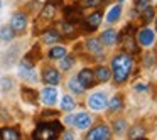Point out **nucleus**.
<instances>
[{"instance_id": "393cba45", "label": "nucleus", "mask_w": 157, "mask_h": 140, "mask_svg": "<svg viewBox=\"0 0 157 140\" xmlns=\"http://www.w3.org/2000/svg\"><path fill=\"white\" fill-rule=\"evenodd\" d=\"M21 96L24 101L31 103L34 106L39 103V93L34 88H31V86H21Z\"/></svg>"}, {"instance_id": "ddd939ff", "label": "nucleus", "mask_w": 157, "mask_h": 140, "mask_svg": "<svg viewBox=\"0 0 157 140\" xmlns=\"http://www.w3.org/2000/svg\"><path fill=\"white\" fill-rule=\"evenodd\" d=\"M98 39L103 44V47H115V46H118V42H120L118 29H113V27L103 29V31L98 34Z\"/></svg>"}, {"instance_id": "6e6552de", "label": "nucleus", "mask_w": 157, "mask_h": 140, "mask_svg": "<svg viewBox=\"0 0 157 140\" xmlns=\"http://www.w3.org/2000/svg\"><path fill=\"white\" fill-rule=\"evenodd\" d=\"M41 79L44 85H51V86H59L63 83V73L59 71V68L52 64H46L41 69Z\"/></svg>"}, {"instance_id": "2f4dec72", "label": "nucleus", "mask_w": 157, "mask_h": 140, "mask_svg": "<svg viewBox=\"0 0 157 140\" xmlns=\"http://www.w3.org/2000/svg\"><path fill=\"white\" fill-rule=\"evenodd\" d=\"M83 9H100L101 5H105L103 0H79L78 2Z\"/></svg>"}, {"instance_id": "b1692460", "label": "nucleus", "mask_w": 157, "mask_h": 140, "mask_svg": "<svg viewBox=\"0 0 157 140\" xmlns=\"http://www.w3.org/2000/svg\"><path fill=\"white\" fill-rule=\"evenodd\" d=\"M76 61H78L76 54H73V52H68L64 58L58 61V62H59V71H61V73H69V71H71V69L76 66Z\"/></svg>"}, {"instance_id": "39448f33", "label": "nucleus", "mask_w": 157, "mask_h": 140, "mask_svg": "<svg viewBox=\"0 0 157 140\" xmlns=\"http://www.w3.org/2000/svg\"><path fill=\"white\" fill-rule=\"evenodd\" d=\"M106 103H108V93L103 89H96L91 91L86 96V106L91 113H101L106 110Z\"/></svg>"}, {"instance_id": "0eeeda50", "label": "nucleus", "mask_w": 157, "mask_h": 140, "mask_svg": "<svg viewBox=\"0 0 157 140\" xmlns=\"http://www.w3.org/2000/svg\"><path fill=\"white\" fill-rule=\"evenodd\" d=\"M112 137H113V132L110 128V125L105 122H98L96 125H91L85 133L86 140H110Z\"/></svg>"}, {"instance_id": "2eb2a0df", "label": "nucleus", "mask_w": 157, "mask_h": 140, "mask_svg": "<svg viewBox=\"0 0 157 140\" xmlns=\"http://www.w3.org/2000/svg\"><path fill=\"white\" fill-rule=\"evenodd\" d=\"M56 29L59 31V34H61L63 39H76L78 34H81L78 25L69 22V21H66V19H63V21L56 25Z\"/></svg>"}, {"instance_id": "f3484780", "label": "nucleus", "mask_w": 157, "mask_h": 140, "mask_svg": "<svg viewBox=\"0 0 157 140\" xmlns=\"http://www.w3.org/2000/svg\"><path fill=\"white\" fill-rule=\"evenodd\" d=\"M95 73V78L98 81V85H106V83L112 81V71H110V66H106L105 62H98V64L93 68Z\"/></svg>"}, {"instance_id": "c9c22d12", "label": "nucleus", "mask_w": 157, "mask_h": 140, "mask_svg": "<svg viewBox=\"0 0 157 140\" xmlns=\"http://www.w3.org/2000/svg\"><path fill=\"white\" fill-rule=\"evenodd\" d=\"M73 122H75V113L68 112V113H66V116L63 118V123H64L66 127H73Z\"/></svg>"}, {"instance_id": "cd10ccee", "label": "nucleus", "mask_w": 157, "mask_h": 140, "mask_svg": "<svg viewBox=\"0 0 157 140\" xmlns=\"http://www.w3.org/2000/svg\"><path fill=\"white\" fill-rule=\"evenodd\" d=\"M142 64L145 69H149V71H152L154 68L157 66V52H145V54H142Z\"/></svg>"}, {"instance_id": "dca6fc26", "label": "nucleus", "mask_w": 157, "mask_h": 140, "mask_svg": "<svg viewBox=\"0 0 157 140\" xmlns=\"http://www.w3.org/2000/svg\"><path fill=\"white\" fill-rule=\"evenodd\" d=\"M63 41L61 34L56 27H46L44 31L41 32V42L46 46H54V44H59Z\"/></svg>"}, {"instance_id": "f257e3e1", "label": "nucleus", "mask_w": 157, "mask_h": 140, "mask_svg": "<svg viewBox=\"0 0 157 140\" xmlns=\"http://www.w3.org/2000/svg\"><path fill=\"white\" fill-rule=\"evenodd\" d=\"M110 71H112V85L123 86L128 83L130 76L135 71V58L125 51H117L110 59Z\"/></svg>"}, {"instance_id": "a211bd4d", "label": "nucleus", "mask_w": 157, "mask_h": 140, "mask_svg": "<svg viewBox=\"0 0 157 140\" xmlns=\"http://www.w3.org/2000/svg\"><path fill=\"white\" fill-rule=\"evenodd\" d=\"M110 128H112V132L115 133V135H125L127 128H128V120H127L125 116H120V113H118L117 116L112 118Z\"/></svg>"}, {"instance_id": "58836bf2", "label": "nucleus", "mask_w": 157, "mask_h": 140, "mask_svg": "<svg viewBox=\"0 0 157 140\" xmlns=\"http://www.w3.org/2000/svg\"><path fill=\"white\" fill-rule=\"evenodd\" d=\"M2 5H4V2H2V0H0V10H2Z\"/></svg>"}, {"instance_id": "9b49d317", "label": "nucleus", "mask_w": 157, "mask_h": 140, "mask_svg": "<svg viewBox=\"0 0 157 140\" xmlns=\"http://www.w3.org/2000/svg\"><path fill=\"white\" fill-rule=\"evenodd\" d=\"M9 25H10L12 29L15 31V34H24L25 31H27V25H29V17L25 12L22 10H17L12 14L10 17V22H9Z\"/></svg>"}, {"instance_id": "bb28decb", "label": "nucleus", "mask_w": 157, "mask_h": 140, "mask_svg": "<svg viewBox=\"0 0 157 140\" xmlns=\"http://www.w3.org/2000/svg\"><path fill=\"white\" fill-rule=\"evenodd\" d=\"M0 138L19 140L21 138V130L15 128V127H4V128H0Z\"/></svg>"}, {"instance_id": "6ab92c4d", "label": "nucleus", "mask_w": 157, "mask_h": 140, "mask_svg": "<svg viewBox=\"0 0 157 140\" xmlns=\"http://www.w3.org/2000/svg\"><path fill=\"white\" fill-rule=\"evenodd\" d=\"M122 15H123V5L122 4H115L113 7H110V10L105 14L103 19H105V22L108 25H113L122 19Z\"/></svg>"}, {"instance_id": "e433bc0d", "label": "nucleus", "mask_w": 157, "mask_h": 140, "mask_svg": "<svg viewBox=\"0 0 157 140\" xmlns=\"http://www.w3.org/2000/svg\"><path fill=\"white\" fill-rule=\"evenodd\" d=\"M154 31H155V34H157V15H155V19H154Z\"/></svg>"}, {"instance_id": "aec40b11", "label": "nucleus", "mask_w": 157, "mask_h": 140, "mask_svg": "<svg viewBox=\"0 0 157 140\" xmlns=\"http://www.w3.org/2000/svg\"><path fill=\"white\" fill-rule=\"evenodd\" d=\"M66 88H68V91L71 93L73 96H76V98L86 95V89L83 88L81 83L76 79V74H73V76H69V78H68V81H66Z\"/></svg>"}, {"instance_id": "72a5a7b5", "label": "nucleus", "mask_w": 157, "mask_h": 140, "mask_svg": "<svg viewBox=\"0 0 157 140\" xmlns=\"http://www.w3.org/2000/svg\"><path fill=\"white\" fill-rule=\"evenodd\" d=\"M59 113H61V110H44L41 116L42 118H59Z\"/></svg>"}, {"instance_id": "5701e85b", "label": "nucleus", "mask_w": 157, "mask_h": 140, "mask_svg": "<svg viewBox=\"0 0 157 140\" xmlns=\"http://www.w3.org/2000/svg\"><path fill=\"white\" fill-rule=\"evenodd\" d=\"M68 54V47L63 44H54L49 47V51L46 52V58L49 59V61H59V59H63L64 56Z\"/></svg>"}, {"instance_id": "c85d7f7f", "label": "nucleus", "mask_w": 157, "mask_h": 140, "mask_svg": "<svg viewBox=\"0 0 157 140\" xmlns=\"http://www.w3.org/2000/svg\"><path fill=\"white\" fill-rule=\"evenodd\" d=\"M15 37H17V34H15V31L9 24L0 27V41H2V42H7V44H9V42H12Z\"/></svg>"}, {"instance_id": "7ed1b4c3", "label": "nucleus", "mask_w": 157, "mask_h": 140, "mask_svg": "<svg viewBox=\"0 0 157 140\" xmlns=\"http://www.w3.org/2000/svg\"><path fill=\"white\" fill-rule=\"evenodd\" d=\"M103 15L105 14H103V10H100V9H95V10H93L91 14H88V15H83V19L78 24L79 32L85 34V36L95 34V32L100 29L101 22H103Z\"/></svg>"}, {"instance_id": "4be33fe9", "label": "nucleus", "mask_w": 157, "mask_h": 140, "mask_svg": "<svg viewBox=\"0 0 157 140\" xmlns=\"http://www.w3.org/2000/svg\"><path fill=\"white\" fill-rule=\"evenodd\" d=\"M127 138L130 140H137V138H145L147 137V128L142 125V123H133V125H128L127 128Z\"/></svg>"}, {"instance_id": "9d476101", "label": "nucleus", "mask_w": 157, "mask_h": 140, "mask_svg": "<svg viewBox=\"0 0 157 140\" xmlns=\"http://www.w3.org/2000/svg\"><path fill=\"white\" fill-rule=\"evenodd\" d=\"M59 100V93H58V86H51V85H46L44 88L39 91V101L42 103L44 106H56Z\"/></svg>"}, {"instance_id": "c756f323", "label": "nucleus", "mask_w": 157, "mask_h": 140, "mask_svg": "<svg viewBox=\"0 0 157 140\" xmlns=\"http://www.w3.org/2000/svg\"><path fill=\"white\" fill-rule=\"evenodd\" d=\"M0 88H2V91H4V93L12 91V89L15 88L14 78H10V76H4V78L0 79Z\"/></svg>"}, {"instance_id": "f03ea898", "label": "nucleus", "mask_w": 157, "mask_h": 140, "mask_svg": "<svg viewBox=\"0 0 157 140\" xmlns=\"http://www.w3.org/2000/svg\"><path fill=\"white\" fill-rule=\"evenodd\" d=\"M64 130V123L58 118H44L39 120L36 130L32 132V138H58Z\"/></svg>"}, {"instance_id": "ea45409f", "label": "nucleus", "mask_w": 157, "mask_h": 140, "mask_svg": "<svg viewBox=\"0 0 157 140\" xmlns=\"http://www.w3.org/2000/svg\"><path fill=\"white\" fill-rule=\"evenodd\" d=\"M155 135H157V123H155Z\"/></svg>"}, {"instance_id": "f8f14e48", "label": "nucleus", "mask_w": 157, "mask_h": 140, "mask_svg": "<svg viewBox=\"0 0 157 140\" xmlns=\"http://www.w3.org/2000/svg\"><path fill=\"white\" fill-rule=\"evenodd\" d=\"M93 122H95V118H93L91 112H78V113H75L73 128L79 130V132H86V130L93 125Z\"/></svg>"}, {"instance_id": "473e14b6", "label": "nucleus", "mask_w": 157, "mask_h": 140, "mask_svg": "<svg viewBox=\"0 0 157 140\" xmlns=\"http://www.w3.org/2000/svg\"><path fill=\"white\" fill-rule=\"evenodd\" d=\"M149 5H152V0H133V7L137 12H140L142 14V10H145Z\"/></svg>"}, {"instance_id": "a878e982", "label": "nucleus", "mask_w": 157, "mask_h": 140, "mask_svg": "<svg viewBox=\"0 0 157 140\" xmlns=\"http://www.w3.org/2000/svg\"><path fill=\"white\" fill-rule=\"evenodd\" d=\"M155 15H157V9L154 5H149L145 10H142L139 21L142 22V25H150L154 22V19H155Z\"/></svg>"}, {"instance_id": "4468645a", "label": "nucleus", "mask_w": 157, "mask_h": 140, "mask_svg": "<svg viewBox=\"0 0 157 140\" xmlns=\"http://www.w3.org/2000/svg\"><path fill=\"white\" fill-rule=\"evenodd\" d=\"M125 110V96L123 93H115V95L108 96V103H106V112L110 115H118Z\"/></svg>"}, {"instance_id": "7c9ffc66", "label": "nucleus", "mask_w": 157, "mask_h": 140, "mask_svg": "<svg viewBox=\"0 0 157 140\" xmlns=\"http://www.w3.org/2000/svg\"><path fill=\"white\" fill-rule=\"evenodd\" d=\"M132 89L135 93H140V95H147V93H150L152 86H150L149 81H139V83H135V85L132 86Z\"/></svg>"}, {"instance_id": "423d86ee", "label": "nucleus", "mask_w": 157, "mask_h": 140, "mask_svg": "<svg viewBox=\"0 0 157 140\" xmlns=\"http://www.w3.org/2000/svg\"><path fill=\"white\" fill-rule=\"evenodd\" d=\"M135 41L142 49H152L155 46V41H157V34L154 31V27L140 25L135 32Z\"/></svg>"}, {"instance_id": "412c9836", "label": "nucleus", "mask_w": 157, "mask_h": 140, "mask_svg": "<svg viewBox=\"0 0 157 140\" xmlns=\"http://www.w3.org/2000/svg\"><path fill=\"white\" fill-rule=\"evenodd\" d=\"M76 106H78V101H76V98L71 93H64V95L59 98V108H61V112H64V113L75 112Z\"/></svg>"}, {"instance_id": "a19ab883", "label": "nucleus", "mask_w": 157, "mask_h": 140, "mask_svg": "<svg viewBox=\"0 0 157 140\" xmlns=\"http://www.w3.org/2000/svg\"><path fill=\"white\" fill-rule=\"evenodd\" d=\"M103 2H105V4H106V2H108V0H103Z\"/></svg>"}, {"instance_id": "f704fd0d", "label": "nucleus", "mask_w": 157, "mask_h": 140, "mask_svg": "<svg viewBox=\"0 0 157 140\" xmlns=\"http://www.w3.org/2000/svg\"><path fill=\"white\" fill-rule=\"evenodd\" d=\"M61 138H64V140H73V138H76V133H75V130H63L61 132Z\"/></svg>"}, {"instance_id": "1a4fd4ad", "label": "nucleus", "mask_w": 157, "mask_h": 140, "mask_svg": "<svg viewBox=\"0 0 157 140\" xmlns=\"http://www.w3.org/2000/svg\"><path fill=\"white\" fill-rule=\"evenodd\" d=\"M76 79L81 83V86L90 91V89H95L98 86V81L95 78V73H93V68L91 66H83L78 73H76Z\"/></svg>"}, {"instance_id": "4c0bfd02", "label": "nucleus", "mask_w": 157, "mask_h": 140, "mask_svg": "<svg viewBox=\"0 0 157 140\" xmlns=\"http://www.w3.org/2000/svg\"><path fill=\"white\" fill-rule=\"evenodd\" d=\"M117 2H118V4H122V5H123V4H125V2H127V0H117Z\"/></svg>"}, {"instance_id": "20e7f679", "label": "nucleus", "mask_w": 157, "mask_h": 140, "mask_svg": "<svg viewBox=\"0 0 157 140\" xmlns=\"http://www.w3.org/2000/svg\"><path fill=\"white\" fill-rule=\"evenodd\" d=\"M17 74L22 81L31 83V85H36L39 83V74L37 69H36V64L32 61H29L27 58H22L17 64Z\"/></svg>"}, {"instance_id": "79ce46f5", "label": "nucleus", "mask_w": 157, "mask_h": 140, "mask_svg": "<svg viewBox=\"0 0 157 140\" xmlns=\"http://www.w3.org/2000/svg\"><path fill=\"white\" fill-rule=\"evenodd\" d=\"M152 2H157V0H152Z\"/></svg>"}]
</instances>
